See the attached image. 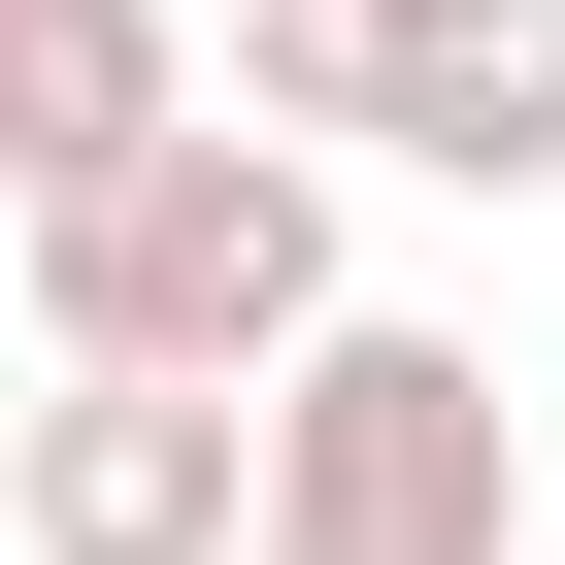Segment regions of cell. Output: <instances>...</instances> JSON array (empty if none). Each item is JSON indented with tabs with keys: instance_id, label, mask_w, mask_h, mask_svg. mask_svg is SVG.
<instances>
[{
	"instance_id": "cell-1",
	"label": "cell",
	"mask_w": 565,
	"mask_h": 565,
	"mask_svg": "<svg viewBox=\"0 0 565 565\" xmlns=\"http://www.w3.org/2000/svg\"><path fill=\"white\" fill-rule=\"evenodd\" d=\"M366 300H333V134H167L100 200H34V366H134V399H300Z\"/></svg>"
},
{
	"instance_id": "cell-3",
	"label": "cell",
	"mask_w": 565,
	"mask_h": 565,
	"mask_svg": "<svg viewBox=\"0 0 565 565\" xmlns=\"http://www.w3.org/2000/svg\"><path fill=\"white\" fill-rule=\"evenodd\" d=\"M0 532H34V565H266V399L34 366V433H0Z\"/></svg>"
},
{
	"instance_id": "cell-6",
	"label": "cell",
	"mask_w": 565,
	"mask_h": 565,
	"mask_svg": "<svg viewBox=\"0 0 565 565\" xmlns=\"http://www.w3.org/2000/svg\"><path fill=\"white\" fill-rule=\"evenodd\" d=\"M532 565H565V532H532Z\"/></svg>"
},
{
	"instance_id": "cell-5",
	"label": "cell",
	"mask_w": 565,
	"mask_h": 565,
	"mask_svg": "<svg viewBox=\"0 0 565 565\" xmlns=\"http://www.w3.org/2000/svg\"><path fill=\"white\" fill-rule=\"evenodd\" d=\"M167 134H233L200 100V0H0V200H100Z\"/></svg>"
},
{
	"instance_id": "cell-4",
	"label": "cell",
	"mask_w": 565,
	"mask_h": 565,
	"mask_svg": "<svg viewBox=\"0 0 565 565\" xmlns=\"http://www.w3.org/2000/svg\"><path fill=\"white\" fill-rule=\"evenodd\" d=\"M366 167L565 200V0H366Z\"/></svg>"
},
{
	"instance_id": "cell-2",
	"label": "cell",
	"mask_w": 565,
	"mask_h": 565,
	"mask_svg": "<svg viewBox=\"0 0 565 565\" xmlns=\"http://www.w3.org/2000/svg\"><path fill=\"white\" fill-rule=\"evenodd\" d=\"M266 565H532V399L499 333H333L300 399H266Z\"/></svg>"
}]
</instances>
